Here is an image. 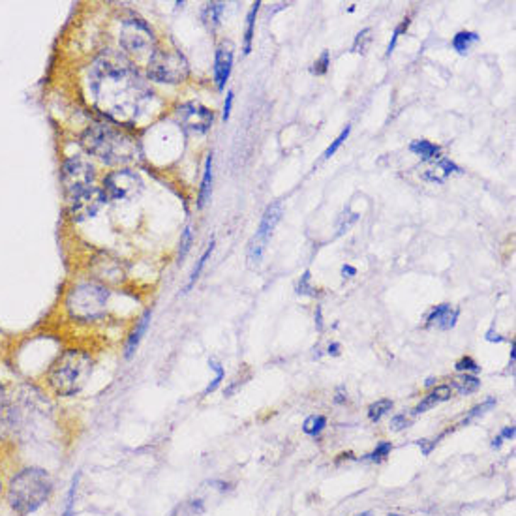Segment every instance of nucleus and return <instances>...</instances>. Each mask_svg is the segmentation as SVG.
Returning <instances> with one entry per match:
<instances>
[{
    "label": "nucleus",
    "instance_id": "obj_34",
    "mask_svg": "<svg viewBox=\"0 0 516 516\" xmlns=\"http://www.w3.org/2000/svg\"><path fill=\"white\" fill-rule=\"evenodd\" d=\"M310 278H312L310 270H304V275L301 276L299 285H297V293H299V295H308V297L316 295V289L310 285Z\"/></svg>",
    "mask_w": 516,
    "mask_h": 516
},
{
    "label": "nucleus",
    "instance_id": "obj_4",
    "mask_svg": "<svg viewBox=\"0 0 516 516\" xmlns=\"http://www.w3.org/2000/svg\"><path fill=\"white\" fill-rule=\"evenodd\" d=\"M53 492V481L45 469L27 468L13 475L8 484V501L19 516H27L49 500Z\"/></svg>",
    "mask_w": 516,
    "mask_h": 516
},
{
    "label": "nucleus",
    "instance_id": "obj_23",
    "mask_svg": "<svg viewBox=\"0 0 516 516\" xmlns=\"http://www.w3.org/2000/svg\"><path fill=\"white\" fill-rule=\"evenodd\" d=\"M259 6L261 2H253L250 11H248L246 16V30H244V55H248L252 51V40H253V25H256V16H258L259 11Z\"/></svg>",
    "mask_w": 516,
    "mask_h": 516
},
{
    "label": "nucleus",
    "instance_id": "obj_11",
    "mask_svg": "<svg viewBox=\"0 0 516 516\" xmlns=\"http://www.w3.org/2000/svg\"><path fill=\"white\" fill-rule=\"evenodd\" d=\"M177 122L190 134H207L214 122V115L210 109L197 102H188L178 105L175 111Z\"/></svg>",
    "mask_w": 516,
    "mask_h": 516
},
{
    "label": "nucleus",
    "instance_id": "obj_32",
    "mask_svg": "<svg viewBox=\"0 0 516 516\" xmlns=\"http://www.w3.org/2000/svg\"><path fill=\"white\" fill-rule=\"evenodd\" d=\"M328 66H331V55H328V51H323L321 57H319V59L314 62L312 68H310V71H312L314 76H325L328 70Z\"/></svg>",
    "mask_w": 516,
    "mask_h": 516
},
{
    "label": "nucleus",
    "instance_id": "obj_18",
    "mask_svg": "<svg viewBox=\"0 0 516 516\" xmlns=\"http://www.w3.org/2000/svg\"><path fill=\"white\" fill-rule=\"evenodd\" d=\"M452 171H458V167L454 166L452 161L441 160L437 161L436 166H432L430 169H426V171L423 173V178H425V180H430V183L441 184L451 177Z\"/></svg>",
    "mask_w": 516,
    "mask_h": 516
},
{
    "label": "nucleus",
    "instance_id": "obj_8",
    "mask_svg": "<svg viewBox=\"0 0 516 516\" xmlns=\"http://www.w3.org/2000/svg\"><path fill=\"white\" fill-rule=\"evenodd\" d=\"M120 47L130 55H145L151 53V49L156 45V38L152 28L147 25L139 17H126L120 23V34H119Z\"/></svg>",
    "mask_w": 516,
    "mask_h": 516
},
{
    "label": "nucleus",
    "instance_id": "obj_41",
    "mask_svg": "<svg viewBox=\"0 0 516 516\" xmlns=\"http://www.w3.org/2000/svg\"><path fill=\"white\" fill-rule=\"evenodd\" d=\"M233 98H235V94H233V91L227 92V94H226V103H224V120L229 119V115H231Z\"/></svg>",
    "mask_w": 516,
    "mask_h": 516
},
{
    "label": "nucleus",
    "instance_id": "obj_25",
    "mask_svg": "<svg viewBox=\"0 0 516 516\" xmlns=\"http://www.w3.org/2000/svg\"><path fill=\"white\" fill-rule=\"evenodd\" d=\"M454 387L458 389V393L460 394H471L481 387V382H478L475 376L464 374V376H458L457 379H454Z\"/></svg>",
    "mask_w": 516,
    "mask_h": 516
},
{
    "label": "nucleus",
    "instance_id": "obj_21",
    "mask_svg": "<svg viewBox=\"0 0 516 516\" xmlns=\"http://www.w3.org/2000/svg\"><path fill=\"white\" fill-rule=\"evenodd\" d=\"M226 10V4L224 2H209V4L205 6L203 10V21L205 25L210 28V30H214L218 25H220V19H222V13Z\"/></svg>",
    "mask_w": 516,
    "mask_h": 516
},
{
    "label": "nucleus",
    "instance_id": "obj_29",
    "mask_svg": "<svg viewBox=\"0 0 516 516\" xmlns=\"http://www.w3.org/2000/svg\"><path fill=\"white\" fill-rule=\"evenodd\" d=\"M370 34H372V28H365V30H360V33L357 34L355 42H353V53L365 55L366 51H368V45H370V42H372Z\"/></svg>",
    "mask_w": 516,
    "mask_h": 516
},
{
    "label": "nucleus",
    "instance_id": "obj_39",
    "mask_svg": "<svg viewBox=\"0 0 516 516\" xmlns=\"http://www.w3.org/2000/svg\"><path fill=\"white\" fill-rule=\"evenodd\" d=\"M391 449H393L391 443H379V445L376 447V451L370 454V458L372 460H382V458H385L389 452H391Z\"/></svg>",
    "mask_w": 516,
    "mask_h": 516
},
{
    "label": "nucleus",
    "instance_id": "obj_36",
    "mask_svg": "<svg viewBox=\"0 0 516 516\" xmlns=\"http://www.w3.org/2000/svg\"><path fill=\"white\" fill-rule=\"evenodd\" d=\"M413 423V415H398V417H394L393 423H391V426H393V430H403V428H408L409 425Z\"/></svg>",
    "mask_w": 516,
    "mask_h": 516
},
{
    "label": "nucleus",
    "instance_id": "obj_26",
    "mask_svg": "<svg viewBox=\"0 0 516 516\" xmlns=\"http://www.w3.org/2000/svg\"><path fill=\"white\" fill-rule=\"evenodd\" d=\"M393 409V400H377L376 403H372L370 408H368V417H370V420H374V423H377V420H382V417H385V415L389 413Z\"/></svg>",
    "mask_w": 516,
    "mask_h": 516
},
{
    "label": "nucleus",
    "instance_id": "obj_20",
    "mask_svg": "<svg viewBox=\"0 0 516 516\" xmlns=\"http://www.w3.org/2000/svg\"><path fill=\"white\" fill-rule=\"evenodd\" d=\"M409 151L413 152V154H417L423 161H428L440 156L441 149L437 145H434V143H430V141L417 139L409 145Z\"/></svg>",
    "mask_w": 516,
    "mask_h": 516
},
{
    "label": "nucleus",
    "instance_id": "obj_28",
    "mask_svg": "<svg viewBox=\"0 0 516 516\" xmlns=\"http://www.w3.org/2000/svg\"><path fill=\"white\" fill-rule=\"evenodd\" d=\"M325 425H327V419L323 415H312L304 420V432L310 436H318L319 432L325 428Z\"/></svg>",
    "mask_w": 516,
    "mask_h": 516
},
{
    "label": "nucleus",
    "instance_id": "obj_42",
    "mask_svg": "<svg viewBox=\"0 0 516 516\" xmlns=\"http://www.w3.org/2000/svg\"><path fill=\"white\" fill-rule=\"evenodd\" d=\"M355 275H357L355 267H351V265H344V267H342V276H344V278H351V276Z\"/></svg>",
    "mask_w": 516,
    "mask_h": 516
},
{
    "label": "nucleus",
    "instance_id": "obj_44",
    "mask_svg": "<svg viewBox=\"0 0 516 516\" xmlns=\"http://www.w3.org/2000/svg\"><path fill=\"white\" fill-rule=\"evenodd\" d=\"M4 406H6V391H4V387L0 385V409L4 408Z\"/></svg>",
    "mask_w": 516,
    "mask_h": 516
},
{
    "label": "nucleus",
    "instance_id": "obj_7",
    "mask_svg": "<svg viewBox=\"0 0 516 516\" xmlns=\"http://www.w3.org/2000/svg\"><path fill=\"white\" fill-rule=\"evenodd\" d=\"M94 177H96L94 166L85 156L66 158L60 166V184L68 201L83 194L85 190L92 188Z\"/></svg>",
    "mask_w": 516,
    "mask_h": 516
},
{
    "label": "nucleus",
    "instance_id": "obj_22",
    "mask_svg": "<svg viewBox=\"0 0 516 516\" xmlns=\"http://www.w3.org/2000/svg\"><path fill=\"white\" fill-rule=\"evenodd\" d=\"M477 42H478V34L477 33H469V30H460V33L454 34V38H452V47H454V51H457V53L466 55Z\"/></svg>",
    "mask_w": 516,
    "mask_h": 516
},
{
    "label": "nucleus",
    "instance_id": "obj_27",
    "mask_svg": "<svg viewBox=\"0 0 516 516\" xmlns=\"http://www.w3.org/2000/svg\"><path fill=\"white\" fill-rule=\"evenodd\" d=\"M359 220V214L355 212H350V209H345L338 218V224H336V235H344L351 229V226Z\"/></svg>",
    "mask_w": 516,
    "mask_h": 516
},
{
    "label": "nucleus",
    "instance_id": "obj_46",
    "mask_svg": "<svg viewBox=\"0 0 516 516\" xmlns=\"http://www.w3.org/2000/svg\"><path fill=\"white\" fill-rule=\"evenodd\" d=\"M2 488H4V486H2V475H0V494H2Z\"/></svg>",
    "mask_w": 516,
    "mask_h": 516
},
{
    "label": "nucleus",
    "instance_id": "obj_2",
    "mask_svg": "<svg viewBox=\"0 0 516 516\" xmlns=\"http://www.w3.org/2000/svg\"><path fill=\"white\" fill-rule=\"evenodd\" d=\"M85 151L108 166H124L139 158V143L126 130L109 122H94L81 134Z\"/></svg>",
    "mask_w": 516,
    "mask_h": 516
},
{
    "label": "nucleus",
    "instance_id": "obj_31",
    "mask_svg": "<svg viewBox=\"0 0 516 516\" xmlns=\"http://www.w3.org/2000/svg\"><path fill=\"white\" fill-rule=\"evenodd\" d=\"M178 263H183L186 253H188L190 246H192V227H186L180 235V242H178Z\"/></svg>",
    "mask_w": 516,
    "mask_h": 516
},
{
    "label": "nucleus",
    "instance_id": "obj_35",
    "mask_svg": "<svg viewBox=\"0 0 516 516\" xmlns=\"http://www.w3.org/2000/svg\"><path fill=\"white\" fill-rule=\"evenodd\" d=\"M494 406H495V400H494V398H488V400H486V402L481 403V406H475V408L471 409V411H469L468 417L464 419V423H468V420H471V419H474V417H477V415H483L484 411H488V409H492V408H494Z\"/></svg>",
    "mask_w": 516,
    "mask_h": 516
},
{
    "label": "nucleus",
    "instance_id": "obj_5",
    "mask_svg": "<svg viewBox=\"0 0 516 516\" xmlns=\"http://www.w3.org/2000/svg\"><path fill=\"white\" fill-rule=\"evenodd\" d=\"M109 291L105 285L96 282H83L74 285L66 297V312L71 319L91 323L103 318L108 312Z\"/></svg>",
    "mask_w": 516,
    "mask_h": 516
},
{
    "label": "nucleus",
    "instance_id": "obj_15",
    "mask_svg": "<svg viewBox=\"0 0 516 516\" xmlns=\"http://www.w3.org/2000/svg\"><path fill=\"white\" fill-rule=\"evenodd\" d=\"M92 273L96 278L108 280V282H119L122 278V269L117 259H111L109 256H102V259H94V269Z\"/></svg>",
    "mask_w": 516,
    "mask_h": 516
},
{
    "label": "nucleus",
    "instance_id": "obj_17",
    "mask_svg": "<svg viewBox=\"0 0 516 516\" xmlns=\"http://www.w3.org/2000/svg\"><path fill=\"white\" fill-rule=\"evenodd\" d=\"M210 194H212V154H207L203 169V178H201V188L197 195V209H203L209 203Z\"/></svg>",
    "mask_w": 516,
    "mask_h": 516
},
{
    "label": "nucleus",
    "instance_id": "obj_13",
    "mask_svg": "<svg viewBox=\"0 0 516 516\" xmlns=\"http://www.w3.org/2000/svg\"><path fill=\"white\" fill-rule=\"evenodd\" d=\"M233 47L231 42H224L218 45L214 55V81L218 91H224L226 88V83L231 76V68H233Z\"/></svg>",
    "mask_w": 516,
    "mask_h": 516
},
{
    "label": "nucleus",
    "instance_id": "obj_6",
    "mask_svg": "<svg viewBox=\"0 0 516 516\" xmlns=\"http://www.w3.org/2000/svg\"><path fill=\"white\" fill-rule=\"evenodd\" d=\"M147 76L156 83L178 85L190 76V64L178 49H154L147 62Z\"/></svg>",
    "mask_w": 516,
    "mask_h": 516
},
{
    "label": "nucleus",
    "instance_id": "obj_12",
    "mask_svg": "<svg viewBox=\"0 0 516 516\" xmlns=\"http://www.w3.org/2000/svg\"><path fill=\"white\" fill-rule=\"evenodd\" d=\"M108 203V195L102 188L92 186L85 190L83 194L70 199V216L74 222H86L102 210L103 205Z\"/></svg>",
    "mask_w": 516,
    "mask_h": 516
},
{
    "label": "nucleus",
    "instance_id": "obj_19",
    "mask_svg": "<svg viewBox=\"0 0 516 516\" xmlns=\"http://www.w3.org/2000/svg\"><path fill=\"white\" fill-rule=\"evenodd\" d=\"M151 310H147L145 314H143V318L137 321V325H135L134 328V333L130 334V338H128V344H126V359H130V357L134 355L135 350H137V345H139L141 338H143V334L147 333V327H149V323H151Z\"/></svg>",
    "mask_w": 516,
    "mask_h": 516
},
{
    "label": "nucleus",
    "instance_id": "obj_16",
    "mask_svg": "<svg viewBox=\"0 0 516 516\" xmlns=\"http://www.w3.org/2000/svg\"><path fill=\"white\" fill-rule=\"evenodd\" d=\"M452 394V389L449 387V385H437L432 393H428V396L423 398V402L417 406V408L413 409V413H425V411H428V409L432 408H436V406H440L441 402H447L449 398H451Z\"/></svg>",
    "mask_w": 516,
    "mask_h": 516
},
{
    "label": "nucleus",
    "instance_id": "obj_24",
    "mask_svg": "<svg viewBox=\"0 0 516 516\" xmlns=\"http://www.w3.org/2000/svg\"><path fill=\"white\" fill-rule=\"evenodd\" d=\"M212 252H214V239L210 241L209 248L205 250V253L201 256V258L197 259V265L194 267V270H192V275H190V280H188V284H186V287H184V291H190L192 287H194V284L197 282L199 275H201V270L205 269V265H207V261H209V258L212 256Z\"/></svg>",
    "mask_w": 516,
    "mask_h": 516
},
{
    "label": "nucleus",
    "instance_id": "obj_33",
    "mask_svg": "<svg viewBox=\"0 0 516 516\" xmlns=\"http://www.w3.org/2000/svg\"><path fill=\"white\" fill-rule=\"evenodd\" d=\"M350 132H351V126H345V128L342 130V132H340L338 137H336V139H334L333 143H331V145L327 147V151H325V154H323V156H325V158H331V156H333L334 152L338 151L340 147H342V143H344V141L348 139V137H350Z\"/></svg>",
    "mask_w": 516,
    "mask_h": 516
},
{
    "label": "nucleus",
    "instance_id": "obj_30",
    "mask_svg": "<svg viewBox=\"0 0 516 516\" xmlns=\"http://www.w3.org/2000/svg\"><path fill=\"white\" fill-rule=\"evenodd\" d=\"M209 366L212 368V370L216 372V376L214 379H212V383H210L209 387H207V391H205V394H209V393H214L216 389H218V385L222 383V379H224V376H226V372H224V368H222L220 362H216L214 359H210L209 360Z\"/></svg>",
    "mask_w": 516,
    "mask_h": 516
},
{
    "label": "nucleus",
    "instance_id": "obj_38",
    "mask_svg": "<svg viewBox=\"0 0 516 516\" xmlns=\"http://www.w3.org/2000/svg\"><path fill=\"white\" fill-rule=\"evenodd\" d=\"M457 370L458 372H478V365L475 362L471 357H464L462 360L457 362Z\"/></svg>",
    "mask_w": 516,
    "mask_h": 516
},
{
    "label": "nucleus",
    "instance_id": "obj_9",
    "mask_svg": "<svg viewBox=\"0 0 516 516\" xmlns=\"http://www.w3.org/2000/svg\"><path fill=\"white\" fill-rule=\"evenodd\" d=\"M280 218H282V205L273 203L267 207L263 218L259 222V227L256 235L252 237L250 244H248V261L250 265H259V261L263 259V253L267 250L273 233H275L276 226H278Z\"/></svg>",
    "mask_w": 516,
    "mask_h": 516
},
{
    "label": "nucleus",
    "instance_id": "obj_1",
    "mask_svg": "<svg viewBox=\"0 0 516 516\" xmlns=\"http://www.w3.org/2000/svg\"><path fill=\"white\" fill-rule=\"evenodd\" d=\"M92 103L117 126H135L149 111L154 92L124 53L105 49L88 70Z\"/></svg>",
    "mask_w": 516,
    "mask_h": 516
},
{
    "label": "nucleus",
    "instance_id": "obj_14",
    "mask_svg": "<svg viewBox=\"0 0 516 516\" xmlns=\"http://www.w3.org/2000/svg\"><path fill=\"white\" fill-rule=\"evenodd\" d=\"M458 319V310L451 306V304H440L428 314L426 318V327H436L441 328V331H447V328H452L457 325Z\"/></svg>",
    "mask_w": 516,
    "mask_h": 516
},
{
    "label": "nucleus",
    "instance_id": "obj_43",
    "mask_svg": "<svg viewBox=\"0 0 516 516\" xmlns=\"http://www.w3.org/2000/svg\"><path fill=\"white\" fill-rule=\"evenodd\" d=\"M509 437H515V428H512V426H507L505 430L501 432L500 440L503 441V440H509Z\"/></svg>",
    "mask_w": 516,
    "mask_h": 516
},
{
    "label": "nucleus",
    "instance_id": "obj_40",
    "mask_svg": "<svg viewBox=\"0 0 516 516\" xmlns=\"http://www.w3.org/2000/svg\"><path fill=\"white\" fill-rule=\"evenodd\" d=\"M74 495H76V483L71 484L70 492H68V498H66V509L62 516H71L74 515Z\"/></svg>",
    "mask_w": 516,
    "mask_h": 516
},
{
    "label": "nucleus",
    "instance_id": "obj_10",
    "mask_svg": "<svg viewBox=\"0 0 516 516\" xmlns=\"http://www.w3.org/2000/svg\"><path fill=\"white\" fill-rule=\"evenodd\" d=\"M103 192L108 199L113 201H122V199H132L143 190V180H141L139 173L134 169L122 167L117 171H111L108 177L103 178Z\"/></svg>",
    "mask_w": 516,
    "mask_h": 516
},
{
    "label": "nucleus",
    "instance_id": "obj_3",
    "mask_svg": "<svg viewBox=\"0 0 516 516\" xmlns=\"http://www.w3.org/2000/svg\"><path fill=\"white\" fill-rule=\"evenodd\" d=\"M92 357L83 350L62 351L49 366L47 385L59 396L81 393L92 376Z\"/></svg>",
    "mask_w": 516,
    "mask_h": 516
},
{
    "label": "nucleus",
    "instance_id": "obj_45",
    "mask_svg": "<svg viewBox=\"0 0 516 516\" xmlns=\"http://www.w3.org/2000/svg\"><path fill=\"white\" fill-rule=\"evenodd\" d=\"M338 350H340V344L328 345V353H331V355H338Z\"/></svg>",
    "mask_w": 516,
    "mask_h": 516
},
{
    "label": "nucleus",
    "instance_id": "obj_47",
    "mask_svg": "<svg viewBox=\"0 0 516 516\" xmlns=\"http://www.w3.org/2000/svg\"><path fill=\"white\" fill-rule=\"evenodd\" d=\"M389 516H400V515H389Z\"/></svg>",
    "mask_w": 516,
    "mask_h": 516
},
{
    "label": "nucleus",
    "instance_id": "obj_37",
    "mask_svg": "<svg viewBox=\"0 0 516 516\" xmlns=\"http://www.w3.org/2000/svg\"><path fill=\"white\" fill-rule=\"evenodd\" d=\"M408 27H409V19H403L402 25H400V27H396V30H394V34H393V40H391V42H389V45H387V57H391V53H393L394 47H396V42H398V38H400V34H402Z\"/></svg>",
    "mask_w": 516,
    "mask_h": 516
}]
</instances>
